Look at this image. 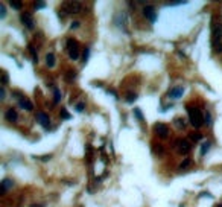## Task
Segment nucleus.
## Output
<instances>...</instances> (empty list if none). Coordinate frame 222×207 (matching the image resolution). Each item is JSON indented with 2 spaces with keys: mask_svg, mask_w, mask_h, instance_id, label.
<instances>
[{
  "mask_svg": "<svg viewBox=\"0 0 222 207\" xmlns=\"http://www.w3.org/2000/svg\"><path fill=\"white\" fill-rule=\"evenodd\" d=\"M31 207H44V206H43V204H32Z\"/></svg>",
  "mask_w": 222,
  "mask_h": 207,
  "instance_id": "37",
  "label": "nucleus"
},
{
  "mask_svg": "<svg viewBox=\"0 0 222 207\" xmlns=\"http://www.w3.org/2000/svg\"><path fill=\"white\" fill-rule=\"evenodd\" d=\"M134 113L137 114V119H138V120H143V114H141V111H140L138 108H136V110H134Z\"/></svg>",
  "mask_w": 222,
  "mask_h": 207,
  "instance_id": "31",
  "label": "nucleus"
},
{
  "mask_svg": "<svg viewBox=\"0 0 222 207\" xmlns=\"http://www.w3.org/2000/svg\"><path fill=\"white\" fill-rule=\"evenodd\" d=\"M0 99H5V88H0Z\"/></svg>",
  "mask_w": 222,
  "mask_h": 207,
  "instance_id": "34",
  "label": "nucleus"
},
{
  "mask_svg": "<svg viewBox=\"0 0 222 207\" xmlns=\"http://www.w3.org/2000/svg\"><path fill=\"white\" fill-rule=\"evenodd\" d=\"M152 151L155 152V154H158V155H163V154H164V148H163L161 145H154V146H152Z\"/></svg>",
  "mask_w": 222,
  "mask_h": 207,
  "instance_id": "20",
  "label": "nucleus"
},
{
  "mask_svg": "<svg viewBox=\"0 0 222 207\" xmlns=\"http://www.w3.org/2000/svg\"><path fill=\"white\" fill-rule=\"evenodd\" d=\"M5 119H6L8 122L14 123V122H17V119H19V114H17V111H15L14 108H8V110L5 111Z\"/></svg>",
  "mask_w": 222,
  "mask_h": 207,
  "instance_id": "11",
  "label": "nucleus"
},
{
  "mask_svg": "<svg viewBox=\"0 0 222 207\" xmlns=\"http://www.w3.org/2000/svg\"><path fill=\"white\" fill-rule=\"evenodd\" d=\"M53 93H55V101H53V102L58 104V102L61 101V92H59L58 88H55V90H53Z\"/></svg>",
  "mask_w": 222,
  "mask_h": 207,
  "instance_id": "24",
  "label": "nucleus"
},
{
  "mask_svg": "<svg viewBox=\"0 0 222 207\" xmlns=\"http://www.w3.org/2000/svg\"><path fill=\"white\" fill-rule=\"evenodd\" d=\"M35 117H37V122L41 125V127H44V128H50V119H49V116H47L46 113L38 111Z\"/></svg>",
  "mask_w": 222,
  "mask_h": 207,
  "instance_id": "8",
  "label": "nucleus"
},
{
  "mask_svg": "<svg viewBox=\"0 0 222 207\" xmlns=\"http://www.w3.org/2000/svg\"><path fill=\"white\" fill-rule=\"evenodd\" d=\"M125 99H126V102H129V104H132L137 99V93H134V92H128L126 95H125Z\"/></svg>",
  "mask_w": 222,
  "mask_h": 207,
  "instance_id": "15",
  "label": "nucleus"
},
{
  "mask_svg": "<svg viewBox=\"0 0 222 207\" xmlns=\"http://www.w3.org/2000/svg\"><path fill=\"white\" fill-rule=\"evenodd\" d=\"M88 53H90V50L84 49V53H82V61H84V62H87V59H88Z\"/></svg>",
  "mask_w": 222,
  "mask_h": 207,
  "instance_id": "30",
  "label": "nucleus"
},
{
  "mask_svg": "<svg viewBox=\"0 0 222 207\" xmlns=\"http://www.w3.org/2000/svg\"><path fill=\"white\" fill-rule=\"evenodd\" d=\"M213 43V50L216 53H221L222 52V43L221 41H211Z\"/></svg>",
  "mask_w": 222,
  "mask_h": 207,
  "instance_id": "21",
  "label": "nucleus"
},
{
  "mask_svg": "<svg viewBox=\"0 0 222 207\" xmlns=\"http://www.w3.org/2000/svg\"><path fill=\"white\" fill-rule=\"evenodd\" d=\"M61 116H63V119H66V120H69L70 117H72V116H70V114H69V113H67V111H66L64 108L61 110Z\"/></svg>",
  "mask_w": 222,
  "mask_h": 207,
  "instance_id": "29",
  "label": "nucleus"
},
{
  "mask_svg": "<svg viewBox=\"0 0 222 207\" xmlns=\"http://www.w3.org/2000/svg\"><path fill=\"white\" fill-rule=\"evenodd\" d=\"M46 64L50 69L55 66V55H53V53H47V55H46Z\"/></svg>",
  "mask_w": 222,
  "mask_h": 207,
  "instance_id": "14",
  "label": "nucleus"
},
{
  "mask_svg": "<svg viewBox=\"0 0 222 207\" xmlns=\"http://www.w3.org/2000/svg\"><path fill=\"white\" fill-rule=\"evenodd\" d=\"M173 123H175V127L178 128V130H184L186 128V120L183 117H175Z\"/></svg>",
  "mask_w": 222,
  "mask_h": 207,
  "instance_id": "13",
  "label": "nucleus"
},
{
  "mask_svg": "<svg viewBox=\"0 0 222 207\" xmlns=\"http://www.w3.org/2000/svg\"><path fill=\"white\" fill-rule=\"evenodd\" d=\"M154 131L158 134V137H161V139H167L169 137V133H171L169 127H167L166 123H161V122L154 125Z\"/></svg>",
  "mask_w": 222,
  "mask_h": 207,
  "instance_id": "6",
  "label": "nucleus"
},
{
  "mask_svg": "<svg viewBox=\"0 0 222 207\" xmlns=\"http://www.w3.org/2000/svg\"><path fill=\"white\" fill-rule=\"evenodd\" d=\"M208 148H210V142H206L202 145V148H201V155H206V152L208 151Z\"/></svg>",
  "mask_w": 222,
  "mask_h": 207,
  "instance_id": "23",
  "label": "nucleus"
},
{
  "mask_svg": "<svg viewBox=\"0 0 222 207\" xmlns=\"http://www.w3.org/2000/svg\"><path fill=\"white\" fill-rule=\"evenodd\" d=\"M0 184H2V186H3L5 189H6V191H8V189H9V187H12V186H14L12 180H9V178H5V180H3V181L0 183Z\"/></svg>",
  "mask_w": 222,
  "mask_h": 207,
  "instance_id": "22",
  "label": "nucleus"
},
{
  "mask_svg": "<svg viewBox=\"0 0 222 207\" xmlns=\"http://www.w3.org/2000/svg\"><path fill=\"white\" fill-rule=\"evenodd\" d=\"M84 108H85V104H84V102H79V104L76 105V110H78V111H84Z\"/></svg>",
  "mask_w": 222,
  "mask_h": 207,
  "instance_id": "32",
  "label": "nucleus"
},
{
  "mask_svg": "<svg viewBox=\"0 0 222 207\" xmlns=\"http://www.w3.org/2000/svg\"><path fill=\"white\" fill-rule=\"evenodd\" d=\"M167 95H169V97H172V99H180L184 95V87L183 85H176V87L171 88Z\"/></svg>",
  "mask_w": 222,
  "mask_h": 207,
  "instance_id": "9",
  "label": "nucleus"
},
{
  "mask_svg": "<svg viewBox=\"0 0 222 207\" xmlns=\"http://www.w3.org/2000/svg\"><path fill=\"white\" fill-rule=\"evenodd\" d=\"M190 165H192V160H190V158H186L184 161H181V163H180V170H186V169H189V168H190Z\"/></svg>",
  "mask_w": 222,
  "mask_h": 207,
  "instance_id": "17",
  "label": "nucleus"
},
{
  "mask_svg": "<svg viewBox=\"0 0 222 207\" xmlns=\"http://www.w3.org/2000/svg\"><path fill=\"white\" fill-rule=\"evenodd\" d=\"M183 3H186V2H181V0H178V2H167V5H172V6H175V5H183Z\"/></svg>",
  "mask_w": 222,
  "mask_h": 207,
  "instance_id": "33",
  "label": "nucleus"
},
{
  "mask_svg": "<svg viewBox=\"0 0 222 207\" xmlns=\"http://www.w3.org/2000/svg\"><path fill=\"white\" fill-rule=\"evenodd\" d=\"M14 96H15L17 101H19L20 108H23V110H26V111H32V110H34V104H32L26 96H23L20 92H14Z\"/></svg>",
  "mask_w": 222,
  "mask_h": 207,
  "instance_id": "2",
  "label": "nucleus"
},
{
  "mask_svg": "<svg viewBox=\"0 0 222 207\" xmlns=\"http://www.w3.org/2000/svg\"><path fill=\"white\" fill-rule=\"evenodd\" d=\"M61 6H63L64 12L67 14H79L82 11V3L79 2H64Z\"/></svg>",
  "mask_w": 222,
  "mask_h": 207,
  "instance_id": "3",
  "label": "nucleus"
},
{
  "mask_svg": "<svg viewBox=\"0 0 222 207\" xmlns=\"http://www.w3.org/2000/svg\"><path fill=\"white\" fill-rule=\"evenodd\" d=\"M189 139L192 142H199V140H202V134L201 133H192L190 136H189Z\"/></svg>",
  "mask_w": 222,
  "mask_h": 207,
  "instance_id": "19",
  "label": "nucleus"
},
{
  "mask_svg": "<svg viewBox=\"0 0 222 207\" xmlns=\"http://www.w3.org/2000/svg\"><path fill=\"white\" fill-rule=\"evenodd\" d=\"M67 50L70 59H78L79 58V46L75 40H67Z\"/></svg>",
  "mask_w": 222,
  "mask_h": 207,
  "instance_id": "5",
  "label": "nucleus"
},
{
  "mask_svg": "<svg viewBox=\"0 0 222 207\" xmlns=\"http://www.w3.org/2000/svg\"><path fill=\"white\" fill-rule=\"evenodd\" d=\"M218 207H222V204H219V206H218Z\"/></svg>",
  "mask_w": 222,
  "mask_h": 207,
  "instance_id": "38",
  "label": "nucleus"
},
{
  "mask_svg": "<svg viewBox=\"0 0 222 207\" xmlns=\"http://www.w3.org/2000/svg\"><path fill=\"white\" fill-rule=\"evenodd\" d=\"M9 6L14 8V9H21V8H23V3L20 2V0H11V2H9Z\"/></svg>",
  "mask_w": 222,
  "mask_h": 207,
  "instance_id": "18",
  "label": "nucleus"
},
{
  "mask_svg": "<svg viewBox=\"0 0 222 207\" xmlns=\"http://www.w3.org/2000/svg\"><path fill=\"white\" fill-rule=\"evenodd\" d=\"M41 160L43 161H47V160H50V155H44V157H41Z\"/></svg>",
  "mask_w": 222,
  "mask_h": 207,
  "instance_id": "35",
  "label": "nucleus"
},
{
  "mask_svg": "<svg viewBox=\"0 0 222 207\" xmlns=\"http://www.w3.org/2000/svg\"><path fill=\"white\" fill-rule=\"evenodd\" d=\"M204 122H206L207 125H211V116H210V113L207 111L206 114H204Z\"/></svg>",
  "mask_w": 222,
  "mask_h": 207,
  "instance_id": "26",
  "label": "nucleus"
},
{
  "mask_svg": "<svg viewBox=\"0 0 222 207\" xmlns=\"http://www.w3.org/2000/svg\"><path fill=\"white\" fill-rule=\"evenodd\" d=\"M28 49H29L31 55H32V59H34V62H38V55H37V50H35L34 44H29V46H28Z\"/></svg>",
  "mask_w": 222,
  "mask_h": 207,
  "instance_id": "16",
  "label": "nucleus"
},
{
  "mask_svg": "<svg viewBox=\"0 0 222 207\" xmlns=\"http://www.w3.org/2000/svg\"><path fill=\"white\" fill-rule=\"evenodd\" d=\"M34 8L35 9H43V8H46V2H35Z\"/></svg>",
  "mask_w": 222,
  "mask_h": 207,
  "instance_id": "25",
  "label": "nucleus"
},
{
  "mask_svg": "<svg viewBox=\"0 0 222 207\" xmlns=\"http://www.w3.org/2000/svg\"><path fill=\"white\" fill-rule=\"evenodd\" d=\"M173 146L176 148V151H178L180 154H187V152L192 149L190 142L186 140V139H176V140L173 142Z\"/></svg>",
  "mask_w": 222,
  "mask_h": 207,
  "instance_id": "4",
  "label": "nucleus"
},
{
  "mask_svg": "<svg viewBox=\"0 0 222 207\" xmlns=\"http://www.w3.org/2000/svg\"><path fill=\"white\" fill-rule=\"evenodd\" d=\"M75 78H76V72H73V70H67V72H66V75H64L66 82L72 84L73 81H75Z\"/></svg>",
  "mask_w": 222,
  "mask_h": 207,
  "instance_id": "12",
  "label": "nucleus"
},
{
  "mask_svg": "<svg viewBox=\"0 0 222 207\" xmlns=\"http://www.w3.org/2000/svg\"><path fill=\"white\" fill-rule=\"evenodd\" d=\"M78 26H79V23H78V21H75V23L72 24V29H73V28H78Z\"/></svg>",
  "mask_w": 222,
  "mask_h": 207,
  "instance_id": "36",
  "label": "nucleus"
},
{
  "mask_svg": "<svg viewBox=\"0 0 222 207\" xmlns=\"http://www.w3.org/2000/svg\"><path fill=\"white\" fill-rule=\"evenodd\" d=\"M187 113H189V120L195 128H201L202 125L206 123L204 122V114L201 113L199 108H195V107L187 105Z\"/></svg>",
  "mask_w": 222,
  "mask_h": 207,
  "instance_id": "1",
  "label": "nucleus"
},
{
  "mask_svg": "<svg viewBox=\"0 0 222 207\" xmlns=\"http://www.w3.org/2000/svg\"><path fill=\"white\" fill-rule=\"evenodd\" d=\"M5 15H6V8L5 5H0V19H5Z\"/></svg>",
  "mask_w": 222,
  "mask_h": 207,
  "instance_id": "28",
  "label": "nucleus"
},
{
  "mask_svg": "<svg viewBox=\"0 0 222 207\" xmlns=\"http://www.w3.org/2000/svg\"><path fill=\"white\" fill-rule=\"evenodd\" d=\"M20 20H21V23L26 26V28H29V29H34V19H32V15L29 14V12H23L21 15H20Z\"/></svg>",
  "mask_w": 222,
  "mask_h": 207,
  "instance_id": "10",
  "label": "nucleus"
},
{
  "mask_svg": "<svg viewBox=\"0 0 222 207\" xmlns=\"http://www.w3.org/2000/svg\"><path fill=\"white\" fill-rule=\"evenodd\" d=\"M143 15L146 17V19L151 21V23H154L157 20V11H155V8L152 5H146L143 8Z\"/></svg>",
  "mask_w": 222,
  "mask_h": 207,
  "instance_id": "7",
  "label": "nucleus"
},
{
  "mask_svg": "<svg viewBox=\"0 0 222 207\" xmlns=\"http://www.w3.org/2000/svg\"><path fill=\"white\" fill-rule=\"evenodd\" d=\"M8 79H9L8 73H6V72H2V84H3V85H6V84H8Z\"/></svg>",
  "mask_w": 222,
  "mask_h": 207,
  "instance_id": "27",
  "label": "nucleus"
}]
</instances>
